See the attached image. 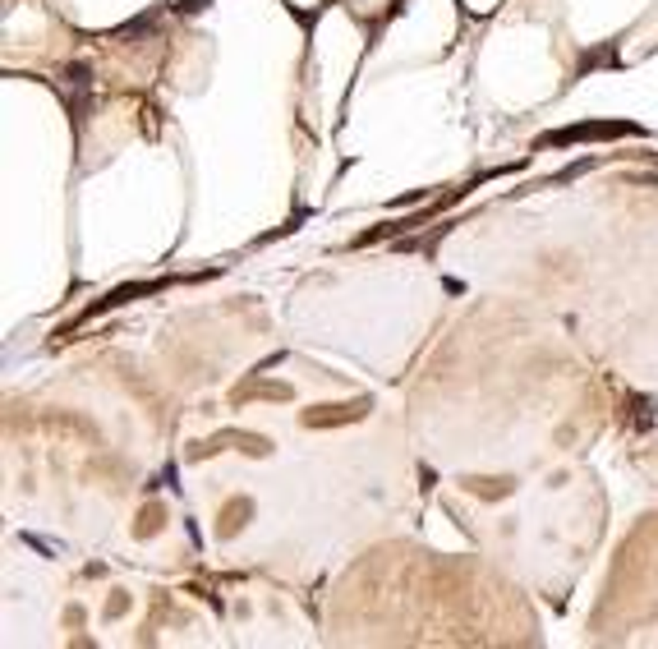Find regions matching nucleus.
Returning <instances> with one entry per match:
<instances>
[{"label":"nucleus","instance_id":"1","mask_svg":"<svg viewBox=\"0 0 658 649\" xmlns=\"http://www.w3.org/2000/svg\"><path fill=\"white\" fill-rule=\"evenodd\" d=\"M603 134H626V124H576V129L553 134L548 143H576V139H603Z\"/></svg>","mask_w":658,"mask_h":649}]
</instances>
